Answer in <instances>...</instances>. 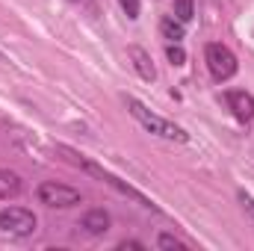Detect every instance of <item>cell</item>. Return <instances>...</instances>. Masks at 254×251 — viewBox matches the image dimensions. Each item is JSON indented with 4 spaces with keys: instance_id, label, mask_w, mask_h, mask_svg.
Segmentation results:
<instances>
[{
    "instance_id": "1",
    "label": "cell",
    "mask_w": 254,
    "mask_h": 251,
    "mask_svg": "<svg viewBox=\"0 0 254 251\" xmlns=\"http://www.w3.org/2000/svg\"><path fill=\"white\" fill-rule=\"evenodd\" d=\"M127 110H130V116L139 122V125L145 127L148 133H154V136H163V139H172V142H190V133L184 130V127H178L175 122H166V119H160L157 113H151L142 101H136V98H127L125 101Z\"/></svg>"
},
{
    "instance_id": "2",
    "label": "cell",
    "mask_w": 254,
    "mask_h": 251,
    "mask_svg": "<svg viewBox=\"0 0 254 251\" xmlns=\"http://www.w3.org/2000/svg\"><path fill=\"white\" fill-rule=\"evenodd\" d=\"M60 151H65V154H71V157H74V163H77V166H80L83 172H89V175H95V178H101L104 184H110L113 189H119V192H122L125 198H133V201H136L139 207H145V210H157V204H151V201H148V198H145V195H142L139 189H133L130 184H125L122 178H116V175H110L107 169H101V166H95V163H89V160H83V157H77V154H74L71 148H60Z\"/></svg>"
},
{
    "instance_id": "3",
    "label": "cell",
    "mask_w": 254,
    "mask_h": 251,
    "mask_svg": "<svg viewBox=\"0 0 254 251\" xmlns=\"http://www.w3.org/2000/svg\"><path fill=\"white\" fill-rule=\"evenodd\" d=\"M36 198H39V204H45V207H57V210L74 207V204L83 201V195H80L77 189L65 187V184H57V181H45V184H39Z\"/></svg>"
},
{
    "instance_id": "4",
    "label": "cell",
    "mask_w": 254,
    "mask_h": 251,
    "mask_svg": "<svg viewBox=\"0 0 254 251\" xmlns=\"http://www.w3.org/2000/svg\"><path fill=\"white\" fill-rule=\"evenodd\" d=\"M204 60H207V68H210L213 80H219V83H225V80H231V77L237 74V57H234V51L225 48V45H216V42L207 45Z\"/></svg>"
},
{
    "instance_id": "5",
    "label": "cell",
    "mask_w": 254,
    "mask_h": 251,
    "mask_svg": "<svg viewBox=\"0 0 254 251\" xmlns=\"http://www.w3.org/2000/svg\"><path fill=\"white\" fill-rule=\"evenodd\" d=\"M36 216L24 207H6L0 210V231L9 237H30L36 231Z\"/></svg>"
},
{
    "instance_id": "6",
    "label": "cell",
    "mask_w": 254,
    "mask_h": 251,
    "mask_svg": "<svg viewBox=\"0 0 254 251\" xmlns=\"http://www.w3.org/2000/svg\"><path fill=\"white\" fill-rule=\"evenodd\" d=\"M225 104H228V110L234 113L237 122H252L254 119V98L246 89H231V92H225Z\"/></svg>"
},
{
    "instance_id": "7",
    "label": "cell",
    "mask_w": 254,
    "mask_h": 251,
    "mask_svg": "<svg viewBox=\"0 0 254 251\" xmlns=\"http://www.w3.org/2000/svg\"><path fill=\"white\" fill-rule=\"evenodd\" d=\"M83 231L86 234H92V237H101V234H107L110 231V213L107 210H89L86 216H83Z\"/></svg>"
},
{
    "instance_id": "8",
    "label": "cell",
    "mask_w": 254,
    "mask_h": 251,
    "mask_svg": "<svg viewBox=\"0 0 254 251\" xmlns=\"http://www.w3.org/2000/svg\"><path fill=\"white\" fill-rule=\"evenodd\" d=\"M24 192V181L21 175L9 172V169H0V201H9V198H18Z\"/></svg>"
},
{
    "instance_id": "9",
    "label": "cell",
    "mask_w": 254,
    "mask_h": 251,
    "mask_svg": "<svg viewBox=\"0 0 254 251\" xmlns=\"http://www.w3.org/2000/svg\"><path fill=\"white\" fill-rule=\"evenodd\" d=\"M127 57L133 60V68H136V74L142 77V80H154L157 77V71H154V65H151V57H148V51H142V48H127Z\"/></svg>"
},
{
    "instance_id": "10",
    "label": "cell",
    "mask_w": 254,
    "mask_h": 251,
    "mask_svg": "<svg viewBox=\"0 0 254 251\" xmlns=\"http://www.w3.org/2000/svg\"><path fill=\"white\" fill-rule=\"evenodd\" d=\"M160 33H163L169 42H181L187 30H184V21H178V18H172V15H169V18H163V21H160Z\"/></svg>"
},
{
    "instance_id": "11",
    "label": "cell",
    "mask_w": 254,
    "mask_h": 251,
    "mask_svg": "<svg viewBox=\"0 0 254 251\" xmlns=\"http://www.w3.org/2000/svg\"><path fill=\"white\" fill-rule=\"evenodd\" d=\"M175 18H178V21H184V24H190L192 18H195L192 0H175Z\"/></svg>"
},
{
    "instance_id": "12",
    "label": "cell",
    "mask_w": 254,
    "mask_h": 251,
    "mask_svg": "<svg viewBox=\"0 0 254 251\" xmlns=\"http://www.w3.org/2000/svg\"><path fill=\"white\" fill-rule=\"evenodd\" d=\"M166 57L172 60V65H184V60H187V54H184V48L175 42V45H169L166 48Z\"/></svg>"
},
{
    "instance_id": "13",
    "label": "cell",
    "mask_w": 254,
    "mask_h": 251,
    "mask_svg": "<svg viewBox=\"0 0 254 251\" xmlns=\"http://www.w3.org/2000/svg\"><path fill=\"white\" fill-rule=\"evenodd\" d=\"M157 246H160V249H187V246H184V243H181V240H175V237H172V234H163V237H160V240H157Z\"/></svg>"
},
{
    "instance_id": "14",
    "label": "cell",
    "mask_w": 254,
    "mask_h": 251,
    "mask_svg": "<svg viewBox=\"0 0 254 251\" xmlns=\"http://www.w3.org/2000/svg\"><path fill=\"white\" fill-rule=\"evenodd\" d=\"M119 3H122V9L127 12V18H130V21H136V18H139V0H119Z\"/></svg>"
},
{
    "instance_id": "15",
    "label": "cell",
    "mask_w": 254,
    "mask_h": 251,
    "mask_svg": "<svg viewBox=\"0 0 254 251\" xmlns=\"http://www.w3.org/2000/svg\"><path fill=\"white\" fill-rule=\"evenodd\" d=\"M240 204H243V210L254 219V198L249 195V192H240Z\"/></svg>"
},
{
    "instance_id": "16",
    "label": "cell",
    "mask_w": 254,
    "mask_h": 251,
    "mask_svg": "<svg viewBox=\"0 0 254 251\" xmlns=\"http://www.w3.org/2000/svg\"><path fill=\"white\" fill-rule=\"evenodd\" d=\"M119 249H145V246H142V243H122Z\"/></svg>"
}]
</instances>
